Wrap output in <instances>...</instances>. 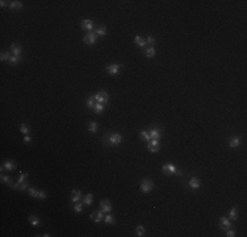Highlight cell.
I'll use <instances>...</instances> for the list:
<instances>
[{
    "label": "cell",
    "instance_id": "obj_1",
    "mask_svg": "<svg viewBox=\"0 0 247 237\" xmlns=\"http://www.w3.org/2000/svg\"><path fill=\"white\" fill-rule=\"evenodd\" d=\"M154 188V182L151 181V179H147V178H145V179H142L141 181V191L145 194H148L150 191Z\"/></svg>",
    "mask_w": 247,
    "mask_h": 237
},
{
    "label": "cell",
    "instance_id": "obj_2",
    "mask_svg": "<svg viewBox=\"0 0 247 237\" xmlns=\"http://www.w3.org/2000/svg\"><path fill=\"white\" fill-rule=\"evenodd\" d=\"M93 99L97 102V103H101V104H107L109 100V95L107 91H99L97 94L93 95Z\"/></svg>",
    "mask_w": 247,
    "mask_h": 237
},
{
    "label": "cell",
    "instance_id": "obj_3",
    "mask_svg": "<svg viewBox=\"0 0 247 237\" xmlns=\"http://www.w3.org/2000/svg\"><path fill=\"white\" fill-rule=\"evenodd\" d=\"M96 41H97V35H96L95 32L93 33H88V35H86L83 37V42L87 45H93V44H96Z\"/></svg>",
    "mask_w": 247,
    "mask_h": 237
},
{
    "label": "cell",
    "instance_id": "obj_4",
    "mask_svg": "<svg viewBox=\"0 0 247 237\" xmlns=\"http://www.w3.org/2000/svg\"><path fill=\"white\" fill-rule=\"evenodd\" d=\"M147 150L150 153H158L159 152V140H151L147 144Z\"/></svg>",
    "mask_w": 247,
    "mask_h": 237
},
{
    "label": "cell",
    "instance_id": "obj_5",
    "mask_svg": "<svg viewBox=\"0 0 247 237\" xmlns=\"http://www.w3.org/2000/svg\"><path fill=\"white\" fill-rule=\"evenodd\" d=\"M121 66L122 65H120V63H112V65L107 66V71H108L109 75H117L121 69Z\"/></svg>",
    "mask_w": 247,
    "mask_h": 237
},
{
    "label": "cell",
    "instance_id": "obj_6",
    "mask_svg": "<svg viewBox=\"0 0 247 237\" xmlns=\"http://www.w3.org/2000/svg\"><path fill=\"white\" fill-rule=\"evenodd\" d=\"M108 140H109L108 141L109 145H118V144H121V141H122V137H121L120 133H113L108 137Z\"/></svg>",
    "mask_w": 247,
    "mask_h": 237
},
{
    "label": "cell",
    "instance_id": "obj_7",
    "mask_svg": "<svg viewBox=\"0 0 247 237\" xmlns=\"http://www.w3.org/2000/svg\"><path fill=\"white\" fill-rule=\"evenodd\" d=\"M100 209H101L104 213H109L112 211V204L108 199H104L100 202Z\"/></svg>",
    "mask_w": 247,
    "mask_h": 237
},
{
    "label": "cell",
    "instance_id": "obj_8",
    "mask_svg": "<svg viewBox=\"0 0 247 237\" xmlns=\"http://www.w3.org/2000/svg\"><path fill=\"white\" fill-rule=\"evenodd\" d=\"M162 171H163V174H166V175H172V174H175L176 167H175V165H172V163H167V165L162 166Z\"/></svg>",
    "mask_w": 247,
    "mask_h": 237
},
{
    "label": "cell",
    "instance_id": "obj_9",
    "mask_svg": "<svg viewBox=\"0 0 247 237\" xmlns=\"http://www.w3.org/2000/svg\"><path fill=\"white\" fill-rule=\"evenodd\" d=\"M218 225L219 228H222V229H229V228L231 227V221H230V219L229 217H221L218 221Z\"/></svg>",
    "mask_w": 247,
    "mask_h": 237
},
{
    "label": "cell",
    "instance_id": "obj_10",
    "mask_svg": "<svg viewBox=\"0 0 247 237\" xmlns=\"http://www.w3.org/2000/svg\"><path fill=\"white\" fill-rule=\"evenodd\" d=\"M11 51H12L13 56H20L22 51V46L21 44H17V42H13L12 45H11Z\"/></svg>",
    "mask_w": 247,
    "mask_h": 237
},
{
    "label": "cell",
    "instance_id": "obj_11",
    "mask_svg": "<svg viewBox=\"0 0 247 237\" xmlns=\"http://www.w3.org/2000/svg\"><path fill=\"white\" fill-rule=\"evenodd\" d=\"M241 137H238V136H233L231 138H229V146L230 148H238L239 145H241Z\"/></svg>",
    "mask_w": 247,
    "mask_h": 237
},
{
    "label": "cell",
    "instance_id": "obj_12",
    "mask_svg": "<svg viewBox=\"0 0 247 237\" xmlns=\"http://www.w3.org/2000/svg\"><path fill=\"white\" fill-rule=\"evenodd\" d=\"M80 25H82V29H86V30H92L95 28V22L92 20H83L80 22Z\"/></svg>",
    "mask_w": 247,
    "mask_h": 237
},
{
    "label": "cell",
    "instance_id": "obj_13",
    "mask_svg": "<svg viewBox=\"0 0 247 237\" xmlns=\"http://www.w3.org/2000/svg\"><path fill=\"white\" fill-rule=\"evenodd\" d=\"M103 213L104 212H103L101 209H100V211H95V212L91 213L90 217H91V220H93L95 223H100L103 220Z\"/></svg>",
    "mask_w": 247,
    "mask_h": 237
},
{
    "label": "cell",
    "instance_id": "obj_14",
    "mask_svg": "<svg viewBox=\"0 0 247 237\" xmlns=\"http://www.w3.org/2000/svg\"><path fill=\"white\" fill-rule=\"evenodd\" d=\"M200 186H201V182H200V179H198L197 177H192L191 179H189V187H191V188H193V190H197Z\"/></svg>",
    "mask_w": 247,
    "mask_h": 237
},
{
    "label": "cell",
    "instance_id": "obj_15",
    "mask_svg": "<svg viewBox=\"0 0 247 237\" xmlns=\"http://www.w3.org/2000/svg\"><path fill=\"white\" fill-rule=\"evenodd\" d=\"M82 200V191L79 190H72L71 191V202L72 203H78Z\"/></svg>",
    "mask_w": 247,
    "mask_h": 237
},
{
    "label": "cell",
    "instance_id": "obj_16",
    "mask_svg": "<svg viewBox=\"0 0 247 237\" xmlns=\"http://www.w3.org/2000/svg\"><path fill=\"white\" fill-rule=\"evenodd\" d=\"M148 134H150V138H151V140H159V138H161V131L158 128L150 129Z\"/></svg>",
    "mask_w": 247,
    "mask_h": 237
},
{
    "label": "cell",
    "instance_id": "obj_17",
    "mask_svg": "<svg viewBox=\"0 0 247 237\" xmlns=\"http://www.w3.org/2000/svg\"><path fill=\"white\" fill-rule=\"evenodd\" d=\"M4 166V170H8V171H12V170H16V163L13 162L12 159H8L5 162L3 163Z\"/></svg>",
    "mask_w": 247,
    "mask_h": 237
},
{
    "label": "cell",
    "instance_id": "obj_18",
    "mask_svg": "<svg viewBox=\"0 0 247 237\" xmlns=\"http://www.w3.org/2000/svg\"><path fill=\"white\" fill-rule=\"evenodd\" d=\"M28 221L30 225H33V227H40L41 225V221H40V219L37 217L36 215H30L28 217Z\"/></svg>",
    "mask_w": 247,
    "mask_h": 237
},
{
    "label": "cell",
    "instance_id": "obj_19",
    "mask_svg": "<svg viewBox=\"0 0 247 237\" xmlns=\"http://www.w3.org/2000/svg\"><path fill=\"white\" fill-rule=\"evenodd\" d=\"M92 202H93V195L92 194H87L86 196L83 198V200H82V203H83L84 206H87V207L92 206Z\"/></svg>",
    "mask_w": 247,
    "mask_h": 237
},
{
    "label": "cell",
    "instance_id": "obj_20",
    "mask_svg": "<svg viewBox=\"0 0 247 237\" xmlns=\"http://www.w3.org/2000/svg\"><path fill=\"white\" fill-rule=\"evenodd\" d=\"M13 190H20V191H26L28 190V183L26 182H22V183H15L12 184Z\"/></svg>",
    "mask_w": 247,
    "mask_h": 237
},
{
    "label": "cell",
    "instance_id": "obj_21",
    "mask_svg": "<svg viewBox=\"0 0 247 237\" xmlns=\"http://www.w3.org/2000/svg\"><path fill=\"white\" fill-rule=\"evenodd\" d=\"M8 7H9V9H12V11L21 9V8H22V1H17V0H15V1H11Z\"/></svg>",
    "mask_w": 247,
    "mask_h": 237
},
{
    "label": "cell",
    "instance_id": "obj_22",
    "mask_svg": "<svg viewBox=\"0 0 247 237\" xmlns=\"http://www.w3.org/2000/svg\"><path fill=\"white\" fill-rule=\"evenodd\" d=\"M134 42H136V44L138 45L139 47H142V49L146 46V45H147V44H146V41L143 40L141 36H136V38H134Z\"/></svg>",
    "mask_w": 247,
    "mask_h": 237
},
{
    "label": "cell",
    "instance_id": "obj_23",
    "mask_svg": "<svg viewBox=\"0 0 247 237\" xmlns=\"http://www.w3.org/2000/svg\"><path fill=\"white\" fill-rule=\"evenodd\" d=\"M105 104H101V103H96L95 104V107H93V112L95 113H103L104 112V109H105Z\"/></svg>",
    "mask_w": 247,
    "mask_h": 237
},
{
    "label": "cell",
    "instance_id": "obj_24",
    "mask_svg": "<svg viewBox=\"0 0 247 237\" xmlns=\"http://www.w3.org/2000/svg\"><path fill=\"white\" fill-rule=\"evenodd\" d=\"M145 233H146L145 227H142V225H137V227H136V234H137V236L142 237V236H145Z\"/></svg>",
    "mask_w": 247,
    "mask_h": 237
},
{
    "label": "cell",
    "instance_id": "obj_25",
    "mask_svg": "<svg viewBox=\"0 0 247 237\" xmlns=\"http://www.w3.org/2000/svg\"><path fill=\"white\" fill-rule=\"evenodd\" d=\"M229 217L233 221H237V219H238V216H237V207H233V208L229 211Z\"/></svg>",
    "mask_w": 247,
    "mask_h": 237
},
{
    "label": "cell",
    "instance_id": "obj_26",
    "mask_svg": "<svg viewBox=\"0 0 247 237\" xmlns=\"http://www.w3.org/2000/svg\"><path fill=\"white\" fill-rule=\"evenodd\" d=\"M88 132L90 133H96L97 132V123H95V121L90 123L88 124Z\"/></svg>",
    "mask_w": 247,
    "mask_h": 237
},
{
    "label": "cell",
    "instance_id": "obj_27",
    "mask_svg": "<svg viewBox=\"0 0 247 237\" xmlns=\"http://www.w3.org/2000/svg\"><path fill=\"white\" fill-rule=\"evenodd\" d=\"M155 53H157V51H155V47H153V46L146 49V57H147V58H153V57L155 56Z\"/></svg>",
    "mask_w": 247,
    "mask_h": 237
},
{
    "label": "cell",
    "instance_id": "obj_28",
    "mask_svg": "<svg viewBox=\"0 0 247 237\" xmlns=\"http://www.w3.org/2000/svg\"><path fill=\"white\" fill-rule=\"evenodd\" d=\"M11 57H12V51H11V50H8V51H3V53H1L0 59H1V61H7V59H9Z\"/></svg>",
    "mask_w": 247,
    "mask_h": 237
},
{
    "label": "cell",
    "instance_id": "obj_29",
    "mask_svg": "<svg viewBox=\"0 0 247 237\" xmlns=\"http://www.w3.org/2000/svg\"><path fill=\"white\" fill-rule=\"evenodd\" d=\"M20 61H21V57L20 56H12L9 59H8V62H9L11 65H16V63H19Z\"/></svg>",
    "mask_w": 247,
    "mask_h": 237
},
{
    "label": "cell",
    "instance_id": "obj_30",
    "mask_svg": "<svg viewBox=\"0 0 247 237\" xmlns=\"http://www.w3.org/2000/svg\"><path fill=\"white\" fill-rule=\"evenodd\" d=\"M104 221H105V224H114L116 223V220H114V217L112 215H105L104 216Z\"/></svg>",
    "mask_w": 247,
    "mask_h": 237
},
{
    "label": "cell",
    "instance_id": "obj_31",
    "mask_svg": "<svg viewBox=\"0 0 247 237\" xmlns=\"http://www.w3.org/2000/svg\"><path fill=\"white\" fill-rule=\"evenodd\" d=\"M21 133H24V134H29V132H30V129H29V127L25 123H22L21 125H20V129H19Z\"/></svg>",
    "mask_w": 247,
    "mask_h": 237
},
{
    "label": "cell",
    "instance_id": "obj_32",
    "mask_svg": "<svg viewBox=\"0 0 247 237\" xmlns=\"http://www.w3.org/2000/svg\"><path fill=\"white\" fill-rule=\"evenodd\" d=\"M28 194L30 195V196H33V198H38V194H40V191H37L36 188H33V187H28Z\"/></svg>",
    "mask_w": 247,
    "mask_h": 237
},
{
    "label": "cell",
    "instance_id": "obj_33",
    "mask_svg": "<svg viewBox=\"0 0 247 237\" xmlns=\"http://www.w3.org/2000/svg\"><path fill=\"white\" fill-rule=\"evenodd\" d=\"M95 33L97 36H105L107 35V26H100V28H97L95 30Z\"/></svg>",
    "mask_w": 247,
    "mask_h": 237
},
{
    "label": "cell",
    "instance_id": "obj_34",
    "mask_svg": "<svg viewBox=\"0 0 247 237\" xmlns=\"http://www.w3.org/2000/svg\"><path fill=\"white\" fill-rule=\"evenodd\" d=\"M0 179H1V181H3V183H7L8 184V186H11V187H12V178H9V177H5V175H1V177H0Z\"/></svg>",
    "mask_w": 247,
    "mask_h": 237
},
{
    "label": "cell",
    "instance_id": "obj_35",
    "mask_svg": "<svg viewBox=\"0 0 247 237\" xmlns=\"http://www.w3.org/2000/svg\"><path fill=\"white\" fill-rule=\"evenodd\" d=\"M83 208H84V204L83 203H75V206H74V211L75 212H82L83 211Z\"/></svg>",
    "mask_w": 247,
    "mask_h": 237
},
{
    "label": "cell",
    "instance_id": "obj_36",
    "mask_svg": "<svg viewBox=\"0 0 247 237\" xmlns=\"http://www.w3.org/2000/svg\"><path fill=\"white\" fill-rule=\"evenodd\" d=\"M141 138H142L143 141H151V138H150V134H148V132H145V131H142L141 132Z\"/></svg>",
    "mask_w": 247,
    "mask_h": 237
},
{
    "label": "cell",
    "instance_id": "obj_37",
    "mask_svg": "<svg viewBox=\"0 0 247 237\" xmlns=\"http://www.w3.org/2000/svg\"><path fill=\"white\" fill-rule=\"evenodd\" d=\"M95 99H93V96H90L88 99H87V106H88V108H93L95 107Z\"/></svg>",
    "mask_w": 247,
    "mask_h": 237
},
{
    "label": "cell",
    "instance_id": "obj_38",
    "mask_svg": "<svg viewBox=\"0 0 247 237\" xmlns=\"http://www.w3.org/2000/svg\"><path fill=\"white\" fill-rule=\"evenodd\" d=\"M26 178H28V174H26V173H21L16 183H22V182H25V179H26Z\"/></svg>",
    "mask_w": 247,
    "mask_h": 237
},
{
    "label": "cell",
    "instance_id": "obj_39",
    "mask_svg": "<svg viewBox=\"0 0 247 237\" xmlns=\"http://www.w3.org/2000/svg\"><path fill=\"white\" fill-rule=\"evenodd\" d=\"M146 44L147 45H154L155 44V38L151 37V36H148V37L146 38Z\"/></svg>",
    "mask_w": 247,
    "mask_h": 237
},
{
    "label": "cell",
    "instance_id": "obj_40",
    "mask_svg": "<svg viewBox=\"0 0 247 237\" xmlns=\"http://www.w3.org/2000/svg\"><path fill=\"white\" fill-rule=\"evenodd\" d=\"M226 236L227 237H234L235 236V231H233V229H226Z\"/></svg>",
    "mask_w": 247,
    "mask_h": 237
},
{
    "label": "cell",
    "instance_id": "obj_41",
    "mask_svg": "<svg viewBox=\"0 0 247 237\" xmlns=\"http://www.w3.org/2000/svg\"><path fill=\"white\" fill-rule=\"evenodd\" d=\"M24 142H25V144H30V142H32V137L29 136V134H26V136H25Z\"/></svg>",
    "mask_w": 247,
    "mask_h": 237
},
{
    "label": "cell",
    "instance_id": "obj_42",
    "mask_svg": "<svg viewBox=\"0 0 247 237\" xmlns=\"http://www.w3.org/2000/svg\"><path fill=\"white\" fill-rule=\"evenodd\" d=\"M0 5H1V8H5V7L9 5V4H7L5 0H1V1H0Z\"/></svg>",
    "mask_w": 247,
    "mask_h": 237
},
{
    "label": "cell",
    "instance_id": "obj_43",
    "mask_svg": "<svg viewBox=\"0 0 247 237\" xmlns=\"http://www.w3.org/2000/svg\"><path fill=\"white\" fill-rule=\"evenodd\" d=\"M175 174H176V175H179V177H180V175H183V171H182V170H180V169H177V167H176V171H175Z\"/></svg>",
    "mask_w": 247,
    "mask_h": 237
}]
</instances>
